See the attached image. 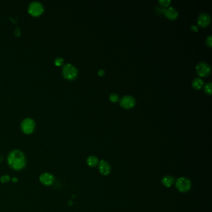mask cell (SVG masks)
I'll use <instances>...</instances> for the list:
<instances>
[{"label":"cell","instance_id":"obj_9","mask_svg":"<svg viewBox=\"0 0 212 212\" xmlns=\"http://www.w3.org/2000/svg\"><path fill=\"white\" fill-rule=\"evenodd\" d=\"M211 22V17L209 14L206 13H201L197 19L198 24L202 27H205L209 25Z\"/></svg>","mask_w":212,"mask_h":212},{"label":"cell","instance_id":"obj_8","mask_svg":"<svg viewBox=\"0 0 212 212\" xmlns=\"http://www.w3.org/2000/svg\"><path fill=\"white\" fill-rule=\"evenodd\" d=\"M136 104V100L134 98L130 95L124 96L120 100V105L125 108H131Z\"/></svg>","mask_w":212,"mask_h":212},{"label":"cell","instance_id":"obj_24","mask_svg":"<svg viewBox=\"0 0 212 212\" xmlns=\"http://www.w3.org/2000/svg\"><path fill=\"white\" fill-rule=\"evenodd\" d=\"M18 178H16V177H13V178H12V181L13 182H18Z\"/></svg>","mask_w":212,"mask_h":212},{"label":"cell","instance_id":"obj_19","mask_svg":"<svg viewBox=\"0 0 212 212\" xmlns=\"http://www.w3.org/2000/svg\"><path fill=\"white\" fill-rule=\"evenodd\" d=\"M159 3L163 6H168L171 3L170 0H159Z\"/></svg>","mask_w":212,"mask_h":212},{"label":"cell","instance_id":"obj_2","mask_svg":"<svg viewBox=\"0 0 212 212\" xmlns=\"http://www.w3.org/2000/svg\"><path fill=\"white\" fill-rule=\"evenodd\" d=\"M77 68L71 64H67L62 68V74L68 80H74L77 75Z\"/></svg>","mask_w":212,"mask_h":212},{"label":"cell","instance_id":"obj_23","mask_svg":"<svg viewBox=\"0 0 212 212\" xmlns=\"http://www.w3.org/2000/svg\"><path fill=\"white\" fill-rule=\"evenodd\" d=\"M104 74H105V71H104L103 70H99V72H98V75H100V76L103 75Z\"/></svg>","mask_w":212,"mask_h":212},{"label":"cell","instance_id":"obj_20","mask_svg":"<svg viewBox=\"0 0 212 212\" xmlns=\"http://www.w3.org/2000/svg\"><path fill=\"white\" fill-rule=\"evenodd\" d=\"M212 35H209L208 37H207V39H206V43H207V45L209 46V47H212Z\"/></svg>","mask_w":212,"mask_h":212},{"label":"cell","instance_id":"obj_15","mask_svg":"<svg viewBox=\"0 0 212 212\" xmlns=\"http://www.w3.org/2000/svg\"><path fill=\"white\" fill-rule=\"evenodd\" d=\"M212 85L211 82H209L205 85V88H204L205 91L209 95L212 94Z\"/></svg>","mask_w":212,"mask_h":212},{"label":"cell","instance_id":"obj_5","mask_svg":"<svg viewBox=\"0 0 212 212\" xmlns=\"http://www.w3.org/2000/svg\"><path fill=\"white\" fill-rule=\"evenodd\" d=\"M28 11L33 16H37L43 13L44 6L42 3L39 1H33L29 6Z\"/></svg>","mask_w":212,"mask_h":212},{"label":"cell","instance_id":"obj_4","mask_svg":"<svg viewBox=\"0 0 212 212\" xmlns=\"http://www.w3.org/2000/svg\"><path fill=\"white\" fill-rule=\"evenodd\" d=\"M36 127V123L34 121L30 118H25L23 120L21 124L22 131L27 134L32 133Z\"/></svg>","mask_w":212,"mask_h":212},{"label":"cell","instance_id":"obj_21","mask_svg":"<svg viewBox=\"0 0 212 212\" xmlns=\"http://www.w3.org/2000/svg\"><path fill=\"white\" fill-rule=\"evenodd\" d=\"M191 29H192V31H198V27L196 25H192L191 26Z\"/></svg>","mask_w":212,"mask_h":212},{"label":"cell","instance_id":"obj_3","mask_svg":"<svg viewBox=\"0 0 212 212\" xmlns=\"http://www.w3.org/2000/svg\"><path fill=\"white\" fill-rule=\"evenodd\" d=\"M175 186L178 191L185 193L190 190L192 183L189 178L185 177H180L177 180Z\"/></svg>","mask_w":212,"mask_h":212},{"label":"cell","instance_id":"obj_7","mask_svg":"<svg viewBox=\"0 0 212 212\" xmlns=\"http://www.w3.org/2000/svg\"><path fill=\"white\" fill-rule=\"evenodd\" d=\"M55 180L54 176L48 172L43 173L39 177V181L44 185L50 186L52 185Z\"/></svg>","mask_w":212,"mask_h":212},{"label":"cell","instance_id":"obj_11","mask_svg":"<svg viewBox=\"0 0 212 212\" xmlns=\"http://www.w3.org/2000/svg\"><path fill=\"white\" fill-rule=\"evenodd\" d=\"M165 16L170 20H175L178 16V11L173 7H169L164 11Z\"/></svg>","mask_w":212,"mask_h":212},{"label":"cell","instance_id":"obj_17","mask_svg":"<svg viewBox=\"0 0 212 212\" xmlns=\"http://www.w3.org/2000/svg\"><path fill=\"white\" fill-rule=\"evenodd\" d=\"M110 100L112 102H116L119 100V96L116 93H111L110 95Z\"/></svg>","mask_w":212,"mask_h":212},{"label":"cell","instance_id":"obj_22","mask_svg":"<svg viewBox=\"0 0 212 212\" xmlns=\"http://www.w3.org/2000/svg\"><path fill=\"white\" fill-rule=\"evenodd\" d=\"M14 33H15V34H16V36H19V34H20V31H19V28H16V29H15Z\"/></svg>","mask_w":212,"mask_h":212},{"label":"cell","instance_id":"obj_12","mask_svg":"<svg viewBox=\"0 0 212 212\" xmlns=\"http://www.w3.org/2000/svg\"><path fill=\"white\" fill-rule=\"evenodd\" d=\"M98 159L94 156H91L88 158L86 160L87 164L90 167H95L98 164Z\"/></svg>","mask_w":212,"mask_h":212},{"label":"cell","instance_id":"obj_6","mask_svg":"<svg viewBox=\"0 0 212 212\" xmlns=\"http://www.w3.org/2000/svg\"><path fill=\"white\" fill-rule=\"evenodd\" d=\"M196 70L200 76L207 77L211 72V67L207 63L205 62H201L197 65Z\"/></svg>","mask_w":212,"mask_h":212},{"label":"cell","instance_id":"obj_16","mask_svg":"<svg viewBox=\"0 0 212 212\" xmlns=\"http://www.w3.org/2000/svg\"><path fill=\"white\" fill-rule=\"evenodd\" d=\"M11 180L10 177L8 175H4L3 176H1V177L0 178V181L1 183L4 184V183H7L8 182L9 180Z\"/></svg>","mask_w":212,"mask_h":212},{"label":"cell","instance_id":"obj_14","mask_svg":"<svg viewBox=\"0 0 212 212\" xmlns=\"http://www.w3.org/2000/svg\"><path fill=\"white\" fill-rule=\"evenodd\" d=\"M203 85H204V81L200 78H199V77L195 78L192 82V86L196 90L200 89Z\"/></svg>","mask_w":212,"mask_h":212},{"label":"cell","instance_id":"obj_1","mask_svg":"<svg viewBox=\"0 0 212 212\" xmlns=\"http://www.w3.org/2000/svg\"><path fill=\"white\" fill-rule=\"evenodd\" d=\"M9 166L14 170H23L26 166V159L24 154L19 149L11 151L7 158Z\"/></svg>","mask_w":212,"mask_h":212},{"label":"cell","instance_id":"obj_13","mask_svg":"<svg viewBox=\"0 0 212 212\" xmlns=\"http://www.w3.org/2000/svg\"><path fill=\"white\" fill-rule=\"evenodd\" d=\"M174 182V178L171 176H165L162 179L163 184L167 187H170Z\"/></svg>","mask_w":212,"mask_h":212},{"label":"cell","instance_id":"obj_18","mask_svg":"<svg viewBox=\"0 0 212 212\" xmlns=\"http://www.w3.org/2000/svg\"><path fill=\"white\" fill-rule=\"evenodd\" d=\"M54 62H55V64L56 65L59 66V65H61L64 63V59L60 57H58L55 58Z\"/></svg>","mask_w":212,"mask_h":212},{"label":"cell","instance_id":"obj_25","mask_svg":"<svg viewBox=\"0 0 212 212\" xmlns=\"http://www.w3.org/2000/svg\"><path fill=\"white\" fill-rule=\"evenodd\" d=\"M3 156H1L0 155V163L3 161Z\"/></svg>","mask_w":212,"mask_h":212},{"label":"cell","instance_id":"obj_10","mask_svg":"<svg viewBox=\"0 0 212 212\" xmlns=\"http://www.w3.org/2000/svg\"><path fill=\"white\" fill-rule=\"evenodd\" d=\"M98 169L100 172L103 175H107L110 173L111 166L110 164L106 161H101L99 163Z\"/></svg>","mask_w":212,"mask_h":212}]
</instances>
